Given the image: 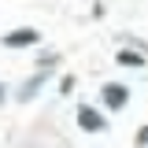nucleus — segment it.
<instances>
[{"mask_svg": "<svg viewBox=\"0 0 148 148\" xmlns=\"http://www.w3.org/2000/svg\"><path fill=\"white\" fill-rule=\"evenodd\" d=\"M41 34H37L34 26H22V30H11V34H4L0 45H8V48H26V45H37Z\"/></svg>", "mask_w": 148, "mask_h": 148, "instance_id": "obj_1", "label": "nucleus"}, {"mask_svg": "<svg viewBox=\"0 0 148 148\" xmlns=\"http://www.w3.org/2000/svg\"><path fill=\"white\" fill-rule=\"evenodd\" d=\"M78 122H82V130H89V133H100V130L108 126L96 108H78Z\"/></svg>", "mask_w": 148, "mask_h": 148, "instance_id": "obj_2", "label": "nucleus"}, {"mask_svg": "<svg viewBox=\"0 0 148 148\" xmlns=\"http://www.w3.org/2000/svg\"><path fill=\"white\" fill-rule=\"evenodd\" d=\"M126 100H130V89L126 85H104V104L108 108H126Z\"/></svg>", "mask_w": 148, "mask_h": 148, "instance_id": "obj_3", "label": "nucleus"}, {"mask_svg": "<svg viewBox=\"0 0 148 148\" xmlns=\"http://www.w3.org/2000/svg\"><path fill=\"white\" fill-rule=\"evenodd\" d=\"M119 63H122V67H145V56H137V52H119Z\"/></svg>", "mask_w": 148, "mask_h": 148, "instance_id": "obj_4", "label": "nucleus"}, {"mask_svg": "<svg viewBox=\"0 0 148 148\" xmlns=\"http://www.w3.org/2000/svg\"><path fill=\"white\" fill-rule=\"evenodd\" d=\"M41 85H45V74H34V82H30V85H22V92H18V96H22V100H30Z\"/></svg>", "mask_w": 148, "mask_h": 148, "instance_id": "obj_5", "label": "nucleus"}, {"mask_svg": "<svg viewBox=\"0 0 148 148\" xmlns=\"http://www.w3.org/2000/svg\"><path fill=\"white\" fill-rule=\"evenodd\" d=\"M137 145H148V126H145V130H137Z\"/></svg>", "mask_w": 148, "mask_h": 148, "instance_id": "obj_6", "label": "nucleus"}, {"mask_svg": "<svg viewBox=\"0 0 148 148\" xmlns=\"http://www.w3.org/2000/svg\"><path fill=\"white\" fill-rule=\"evenodd\" d=\"M0 100H4V85H0Z\"/></svg>", "mask_w": 148, "mask_h": 148, "instance_id": "obj_7", "label": "nucleus"}]
</instances>
